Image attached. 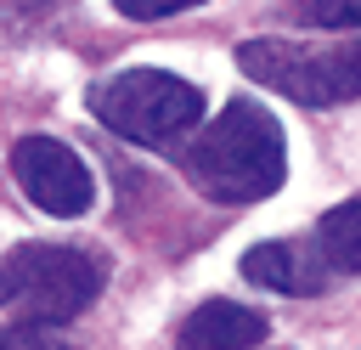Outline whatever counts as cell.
Segmentation results:
<instances>
[{
  "instance_id": "6",
  "label": "cell",
  "mask_w": 361,
  "mask_h": 350,
  "mask_svg": "<svg viewBox=\"0 0 361 350\" xmlns=\"http://www.w3.org/2000/svg\"><path fill=\"white\" fill-rule=\"evenodd\" d=\"M243 277L271 294H322L333 265L322 260L316 237H276V243H259L243 254Z\"/></svg>"
},
{
  "instance_id": "3",
  "label": "cell",
  "mask_w": 361,
  "mask_h": 350,
  "mask_svg": "<svg viewBox=\"0 0 361 350\" xmlns=\"http://www.w3.org/2000/svg\"><path fill=\"white\" fill-rule=\"evenodd\" d=\"M237 68L299 102V107H344L361 96V40H338V45H305V40H243L237 45Z\"/></svg>"
},
{
  "instance_id": "5",
  "label": "cell",
  "mask_w": 361,
  "mask_h": 350,
  "mask_svg": "<svg viewBox=\"0 0 361 350\" xmlns=\"http://www.w3.org/2000/svg\"><path fill=\"white\" fill-rule=\"evenodd\" d=\"M11 175L28 192V203L56 215V220H79L96 198V181H90L85 158L56 135H23L11 147Z\"/></svg>"
},
{
  "instance_id": "10",
  "label": "cell",
  "mask_w": 361,
  "mask_h": 350,
  "mask_svg": "<svg viewBox=\"0 0 361 350\" xmlns=\"http://www.w3.org/2000/svg\"><path fill=\"white\" fill-rule=\"evenodd\" d=\"M0 350H79V344L62 339L56 322H11L0 327Z\"/></svg>"
},
{
  "instance_id": "12",
  "label": "cell",
  "mask_w": 361,
  "mask_h": 350,
  "mask_svg": "<svg viewBox=\"0 0 361 350\" xmlns=\"http://www.w3.org/2000/svg\"><path fill=\"white\" fill-rule=\"evenodd\" d=\"M180 350H192V344H180Z\"/></svg>"
},
{
  "instance_id": "7",
  "label": "cell",
  "mask_w": 361,
  "mask_h": 350,
  "mask_svg": "<svg viewBox=\"0 0 361 350\" xmlns=\"http://www.w3.org/2000/svg\"><path fill=\"white\" fill-rule=\"evenodd\" d=\"M265 339V316L237 299H209L180 322V344L192 350H254Z\"/></svg>"
},
{
  "instance_id": "2",
  "label": "cell",
  "mask_w": 361,
  "mask_h": 350,
  "mask_svg": "<svg viewBox=\"0 0 361 350\" xmlns=\"http://www.w3.org/2000/svg\"><path fill=\"white\" fill-rule=\"evenodd\" d=\"M107 265L73 243H17L0 260V305L23 322H73L96 305Z\"/></svg>"
},
{
  "instance_id": "11",
  "label": "cell",
  "mask_w": 361,
  "mask_h": 350,
  "mask_svg": "<svg viewBox=\"0 0 361 350\" xmlns=\"http://www.w3.org/2000/svg\"><path fill=\"white\" fill-rule=\"evenodd\" d=\"M124 17H135V23H158V17H175V11H192V6H203V0H113Z\"/></svg>"
},
{
  "instance_id": "8",
  "label": "cell",
  "mask_w": 361,
  "mask_h": 350,
  "mask_svg": "<svg viewBox=\"0 0 361 350\" xmlns=\"http://www.w3.org/2000/svg\"><path fill=\"white\" fill-rule=\"evenodd\" d=\"M310 237H316L322 260L333 265V277H338V271H361V198L333 203V209L316 220Z\"/></svg>"
},
{
  "instance_id": "1",
  "label": "cell",
  "mask_w": 361,
  "mask_h": 350,
  "mask_svg": "<svg viewBox=\"0 0 361 350\" xmlns=\"http://www.w3.org/2000/svg\"><path fill=\"white\" fill-rule=\"evenodd\" d=\"M180 152L186 181L209 198V203H259L288 181V147H282V124L271 119V107L231 96Z\"/></svg>"
},
{
  "instance_id": "4",
  "label": "cell",
  "mask_w": 361,
  "mask_h": 350,
  "mask_svg": "<svg viewBox=\"0 0 361 350\" xmlns=\"http://www.w3.org/2000/svg\"><path fill=\"white\" fill-rule=\"evenodd\" d=\"M90 113L141 147H175L203 119V90L164 68H124L90 90Z\"/></svg>"
},
{
  "instance_id": "9",
  "label": "cell",
  "mask_w": 361,
  "mask_h": 350,
  "mask_svg": "<svg viewBox=\"0 0 361 350\" xmlns=\"http://www.w3.org/2000/svg\"><path fill=\"white\" fill-rule=\"evenodd\" d=\"M293 17L344 34V28H361V0H293Z\"/></svg>"
}]
</instances>
